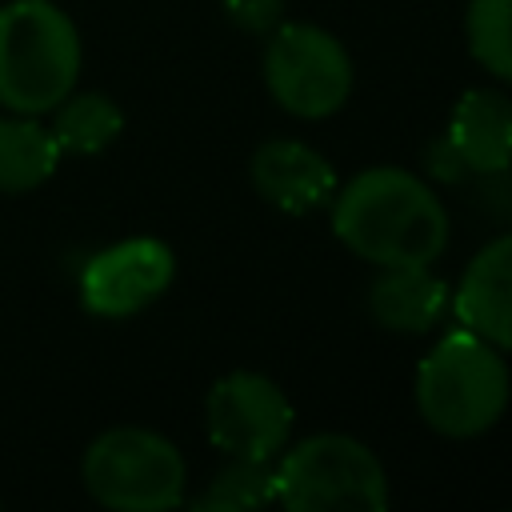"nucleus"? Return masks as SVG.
Segmentation results:
<instances>
[{
	"label": "nucleus",
	"mask_w": 512,
	"mask_h": 512,
	"mask_svg": "<svg viewBox=\"0 0 512 512\" xmlns=\"http://www.w3.org/2000/svg\"><path fill=\"white\" fill-rule=\"evenodd\" d=\"M328 204L336 240L376 268L436 264L448 248V208L408 168H364L344 188L336 184Z\"/></svg>",
	"instance_id": "f257e3e1"
},
{
	"label": "nucleus",
	"mask_w": 512,
	"mask_h": 512,
	"mask_svg": "<svg viewBox=\"0 0 512 512\" xmlns=\"http://www.w3.org/2000/svg\"><path fill=\"white\" fill-rule=\"evenodd\" d=\"M412 396H416L420 420L432 432L448 440L480 436L504 416L512 400L508 360L500 348H492L488 340L456 324L416 364Z\"/></svg>",
	"instance_id": "f03ea898"
},
{
	"label": "nucleus",
	"mask_w": 512,
	"mask_h": 512,
	"mask_svg": "<svg viewBox=\"0 0 512 512\" xmlns=\"http://www.w3.org/2000/svg\"><path fill=\"white\" fill-rule=\"evenodd\" d=\"M80 80V32L52 0L0 4V104L20 116L52 112Z\"/></svg>",
	"instance_id": "7ed1b4c3"
},
{
	"label": "nucleus",
	"mask_w": 512,
	"mask_h": 512,
	"mask_svg": "<svg viewBox=\"0 0 512 512\" xmlns=\"http://www.w3.org/2000/svg\"><path fill=\"white\" fill-rule=\"evenodd\" d=\"M276 504L292 512H380L388 472L380 456L344 432H316L276 460Z\"/></svg>",
	"instance_id": "20e7f679"
},
{
	"label": "nucleus",
	"mask_w": 512,
	"mask_h": 512,
	"mask_svg": "<svg viewBox=\"0 0 512 512\" xmlns=\"http://www.w3.org/2000/svg\"><path fill=\"white\" fill-rule=\"evenodd\" d=\"M80 480L88 496L116 512H164L184 504L188 468L180 448L152 428H108L80 460Z\"/></svg>",
	"instance_id": "39448f33"
},
{
	"label": "nucleus",
	"mask_w": 512,
	"mask_h": 512,
	"mask_svg": "<svg viewBox=\"0 0 512 512\" xmlns=\"http://www.w3.org/2000/svg\"><path fill=\"white\" fill-rule=\"evenodd\" d=\"M356 68L348 48L320 24L280 20L264 48V88L288 116L324 120L352 96Z\"/></svg>",
	"instance_id": "423d86ee"
},
{
	"label": "nucleus",
	"mask_w": 512,
	"mask_h": 512,
	"mask_svg": "<svg viewBox=\"0 0 512 512\" xmlns=\"http://www.w3.org/2000/svg\"><path fill=\"white\" fill-rule=\"evenodd\" d=\"M204 428L212 448L228 460L272 464L292 432V404L284 388L264 372H228L204 396Z\"/></svg>",
	"instance_id": "0eeeda50"
},
{
	"label": "nucleus",
	"mask_w": 512,
	"mask_h": 512,
	"mask_svg": "<svg viewBox=\"0 0 512 512\" xmlns=\"http://www.w3.org/2000/svg\"><path fill=\"white\" fill-rule=\"evenodd\" d=\"M176 276V256L156 236H128L112 248H100L80 272V304L92 316L124 320L144 312L168 292Z\"/></svg>",
	"instance_id": "6e6552de"
},
{
	"label": "nucleus",
	"mask_w": 512,
	"mask_h": 512,
	"mask_svg": "<svg viewBox=\"0 0 512 512\" xmlns=\"http://www.w3.org/2000/svg\"><path fill=\"white\" fill-rule=\"evenodd\" d=\"M248 180L264 204L288 216H308L324 208L336 192L332 164L304 140H264L248 160Z\"/></svg>",
	"instance_id": "1a4fd4ad"
},
{
	"label": "nucleus",
	"mask_w": 512,
	"mask_h": 512,
	"mask_svg": "<svg viewBox=\"0 0 512 512\" xmlns=\"http://www.w3.org/2000/svg\"><path fill=\"white\" fill-rule=\"evenodd\" d=\"M452 316L500 352H512V232L488 240L452 288Z\"/></svg>",
	"instance_id": "9d476101"
},
{
	"label": "nucleus",
	"mask_w": 512,
	"mask_h": 512,
	"mask_svg": "<svg viewBox=\"0 0 512 512\" xmlns=\"http://www.w3.org/2000/svg\"><path fill=\"white\" fill-rule=\"evenodd\" d=\"M452 312V288L432 272V264L380 268L368 284V316L400 336H424Z\"/></svg>",
	"instance_id": "9b49d317"
},
{
	"label": "nucleus",
	"mask_w": 512,
	"mask_h": 512,
	"mask_svg": "<svg viewBox=\"0 0 512 512\" xmlns=\"http://www.w3.org/2000/svg\"><path fill=\"white\" fill-rule=\"evenodd\" d=\"M448 148L476 176H500L512 168V100L496 88H468L444 132Z\"/></svg>",
	"instance_id": "f8f14e48"
},
{
	"label": "nucleus",
	"mask_w": 512,
	"mask_h": 512,
	"mask_svg": "<svg viewBox=\"0 0 512 512\" xmlns=\"http://www.w3.org/2000/svg\"><path fill=\"white\" fill-rule=\"evenodd\" d=\"M60 164V148L44 124L32 116H8L0 120V192H32L40 188Z\"/></svg>",
	"instance_id": "ddd939ff"
},
{
	"label": "nucleus",
	"mask_w": 512,
	"mask_h": 512,
	"mask_svg": "<svg viewBox=\"0 0 512 512\" xmlns=\"http://www.w3.org/2000/svg\"><path fill=\"white\" fill-rule=\"evenodd\" d=\"M52 140L60 152H76V156H96L104 152L120 132H124V112L112 96L104 92H68L56 104V120H52Z\"/></svg>",
	"instance_id": "4468645a"
},
{
	"label": "nucleus",
	"mask_w": 512,
	"mask_h": 512,
	"mask_svg": "<svg viewBox=\"0 0 512 512\" xmlns=\"http://www.w3.org/2000/svg\"><path fill=\"white\" fill-rule=\"evenodd\" d=\"M464 40L484 72L512 84V0H468Z\"/></svg>",
	"instance_id": "2eb2a0df"
},
{
	"label": "nucleus",
	"mask_w": 512,
	"mask_h": 512,
	"mask_svg": "<svg viewBox=\"0 0 512 512\" xmlns=\"http://www.w3.org/2000/svg\"><path fill=\"white\" fill-rule=\"evenodd\" d=\"M276 500V472L260 460H228L208 488L192 500V508L204 512H232V508H264Z\"/></svg>",
	"instance_id": "dca6fc26"
},
{
	"label": "nucleus",
	"mask_w": 512,
	"mask_h": 512,
	"mask_svg": "<svg viewBox=\"0 0 512 512\" xmlns=\"http://www.w3.org/2000/svg\"><path fill=\"white\" fill-rule=\"evenodd\" d=\"M220 8L248 36H268L284 20V0H220Z\"/></svg>",
	"instance_id": "f3484780"
}]
</instances>
